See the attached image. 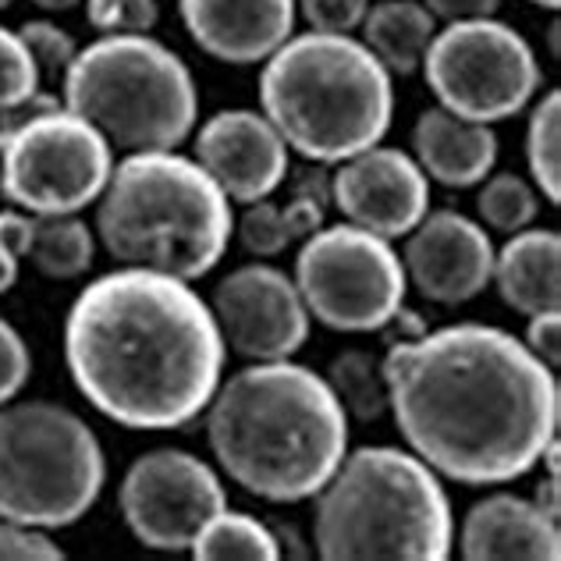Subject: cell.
<instances>
[{
    "label": "cell",
    "instance_id": "cell-1",
    "mask_svg": "<svg viewBox=\"0 0 561 561\" xmlns=\"http://www.w3.org/2000/svg\"><path fill=\"white\" fill-rule=\"evenodd\" d=\"M388 412L437 477L497 486L526 477L558 437V370L491 323H451L383 352Z\"/></svg>",
    "mask_w": 561,
    "mask_h": 561
},
{
    "label": "cell",
    "instance_id": "cell-2",
    "mask_svg": "<svg viewBox=\"0 0 561 561\" xmlns=\"http://www.w3.org/2000/svg\"><path fill=\"white\" fill-rule=\"evenodd\" d=\"M225 359L210 302L174 274H100L65 317L71 383L100 416L128 431H179L199 420Z\"/></svg>",
    "mask_w": 561,
    "mask_h": 561
},
{
    "label": "cell",
    "instance_id": "cell-3",
    "mask_svg": "<svg viewBox=\"0 0 561 561\" xmlns=\"http://www.w3.org/2000/svg\"><path fill=\"white\" fill-rule=\"evenodd\" d=\"M203 412L225 477L271 505L309 501L348 451V412L328 377L291 359L242 366Z\"/></svg>",
    "mask_w": 561,
    "mask_h": 561
},
{
    "label": "cell",
    "instance_id": "cell-4",
    "mask_svg": "<svg viewBox=\"0 0 561 561\" xmlns=\"http://www.w3.org/2000/svg\"><path fill=\"white\" fill-rule=\"evenodd\" d=\"M260 107L291 153L342 164L388 136L394 82L359 36L309 28L263 61Z\"/></svg>",
    "mask_w": 561,
    "mask_h": 561
},
{
    "label": "cell",
    "instance_id": "cell-5",
    "mask_svg": "<svg viewBox=\"0 0 561 561\" xmlns=\"http://www.w3.org/2000/svg\"><path fill=\"white\" fill-rule=\"evenodd\" d=\"M93 231L117 267L199 280L225 260L234 214L196 157L142 150L114 164Z\"/></svg>",
    "mask_w": 561,
    "mask_h": 561
},
{
    "label": "cell",
    "instance_id": "cell-6",
    "mask_svg": "<svg viewBox=\"0 0 561 561\" xmlns=\"http://www.w3.org/2000/svg\"><path fill=\"white\" fill-rule=\"evenodd\" d=\"M313 548L323 561H445L455 512L420 455L391 445L345 451L313 494Z\"/></svg>",
    "mask_w": 561,
    "mask_h": 561
},
{
    "label": "cell",
    "instance_id": "cell-7",
    "mask_svg": "<svg viewBox=\"0 0 561 561\" xmlns=\"http://www.w3.org/2000/svg\"><path fill=\"white\" fill-rule=\"evenodd\" d=\"M61 103L114 150H174L196 131L199 90L188 65L150 33L96 36L61 79Z\"/></svg>",
    "mask_w": 561,
    "mask_h": 561
},
{
    "label": "cell",
    "instance_id": "cell-8",
    "mask_svg": "<svg viewBox=\"0 0 561 561\" xmlns=\"http://www.w3.org/2000/svg\"><path fill=\"white\" fill-rule=\"evenodd\" d=\"M107 483L103 445L76 409L50 398L0 405V515L33 529L82 523Z\"/></svg>",
    "mask_w": 561,
    "mask_h": 561
},
{
    "label": "cell",
    "instance_id": "cell-9",
    "mask_svg": "<svg viewBox=\"0 0 561 561\" xmlns=\"http://www.w3.org/2000/svg\"><path fill=\"white\" fill-rule=\"evenodd\" d=\"M423 79L437 107L480 125L508 122L540 90V61L508 22L466 19L437 28L423 57Z\"/></svg>",
    "mask_w": 561,
    "mask_h": 561
},
{
    "label": "cell",
    "instance_id": "cell-10",
    "mask_svg": "<svg viewBox=\"0 0 561 561\" xmlns=\"http://www.w3.org/2000/svg\"><path fill=\"white\" fill-rule=\"evenodd\" d=\"M295 288L309 317L323 328L370 334L405 302L409 277L388 239L342 220L302 239L295 260Z\"/></svg>",
    "mask_w": 561,
    "mask_h": 561
},
{
    "label": "cell",
    "instance_id": "cell-11",
    "mask_svg": "<svg viewBox=\"0 0 561 561\" xmlns=\"http://www.w3.org/2000/svg\"><path fill=\"white\" fill-rule=\"evenodd\" d=\"M114 171V146L65 103L8 131L0 196L33 217L82 214Z\"/></svg>",
    "mask_w": 561,
    "mask_h": 561
},
{
    "label": "cell",
    "instance_id": "cell-12",
    "mask_svg": "<svg viewBox=\"0 0 561 561\" xmlns=\"http://www.w3.org/2000/svg\"><path fill=\"white\" fill-rule=\"evenodd\" d=\"M128 534L142 548L179 554L188 551L196 534L228 508L225 480L210 462L182 448H153L125 469L117 486Z\"/></svg>",
    "mask_w": 561,
    "mask_h": 561
},
{
    "label": "cell",
    "instance_id": "cell-13",
    "mask_svg": "<svg viewBox=\"0 0 561 561\" xmlns=\"http://www.w3.org/2000/svg\"><path fill=\"white\" fill-rule=\"evenodd\" d=\"M210 313L225 337V348L249 363L291 359L309 342V328H313L295 277L267 260L242 263L228 277H220Z\"/></svg>",
    "mask_w": 561,
    "mask_h": 561
},
{
    "label": "cell",
    "instance_id": "cell-14",
    "mask_svg": "<svg viewBox=\"0 0 561 561\" xmlns=\"http://www.w3.org/2000/svg\"><path fill=\"white\" fill-rule=\"evenodd\" d=\"M331 203L348 225L394 242L431 210V179L405 150L377 142L337 164L331 174Z\"/></svg>",
    "mask_w": 561,
    "mask_h": 561
},
{
    "label": "cell",
    "instance_id": "cell-15",
    "mask_svg": "<svg viewBox=\"0 0 561 561\" xmlns=\"http://www.w3.org/2000/svg\"><path fill=\"white\" fill-rule=\"evenodd\" d=\"M494 242L480 220L459 210H426L405 234L402 267L412 288L437 306H462L486 291L494 274Z\"/></svg>",
    "mask_w": 561,
    "mask_h": 561
},
{
    "label": "cell",
    "instance_id": "cell-16",
    "mask_svg": "<svg viewBox=\"0 0 561 561\" xmlns=\"http://www.w3.org/2000/svg\"><path fill=\"white\" fill-rule=\"evenodd\" d=\"M192 153L231 203L271 199L288 179V142L263 111H217L196 128Z\"/></svg>",
    "mask_w": 561,
    "mask_h": 561
},
{
    "label": "cell",
    "instance_id": "cell-17",
    "mask_svg": "<svg viewBox=\"0 0 561 561\" xmlns=\"http://www.w3.org/2000/svg\"><path fill=\"white\" fill-rule=\"evenodd\" d=\"M192 43L220 65H263L295 36V0H179Z\"/></svg>",
    "mask_w": 561,
    "mask_h": 561
},
{
    "label": "cell",
    "instance_id": "cell-18",
    "mask_svg": "<svg viewBox=\"0 0 561 561\" xmlns=\"http://www.w3.org/2000/svg\"><path fill=\"white\" fill-rule=\"evenodd\" d=\"M459 554L466 561H558L561 526L537 501L497 491L466 512Z\"/></svg>",
    "mask_w": 561,
    "mask_h": 561
},
{
    "label": "cell",
    "instance_id": "cell-19",
    "mask_svg": "<svg viewBox=\"0 0 561 561\" xmlns=\"http://www.w3.org/2000/svg\"><path fill=\"white\" fill-rule=\"evenodd\" d=\"M412 160L437 185L472 188L497 164V136L491 125L469 122L445 107H426L412 125Z\"/></svg>",
    "mask_w": 561,
    "mask_h": 561
},
{
    "label": "cell",
    "instance_id": "cell-20",
    "mask_svg": "<svg viewBox=\"0 0 561 561\" xmlns=\"http://www.w3.org/2000/svg\"><path fill=\"white\" fill-rule=\"evenodd\" d=\"M491 285L523 317L561 309V234L534 225L508 234V242L494 253Z\"/></svg>",
    "mask_w": 561,
    "mask_h": 561
},
{
    "label": "cell",
    "instance_id": "cell-21",
    "mask_svg": "<svg viewBox=\"0 0 561 561\" xmlns=\"http://www.w3.org/2000/svg\"><path fill=\"white\" fill-rule=\"evenodd\" d=\"M437 28L440 25L423 0H377L366 8L356 33L394 79L416 76Z\"/></svg>",
    "mask_w": 561,
    "mask_h": 561
},
{
    "label": "cell",
    "instance_id": "cell-22",
    "mask_svg": "<svg viewBox=\"0 0 561 561\" xmlns=\"http://www.w3.org/2000/svg\"><path fill=\"white\" fill-rule=\"evenodd\" d=\"M25 260H33V267L50 280H79L96 260V231L79 214L36 217Z\"/></svg>",
    "mask_w": 561,
    "mask_h": 561
},
{
    "label": "cell",
    "instance_id": "cell-23",
    "mask_svg": "<svg viewBox=\"0 0 561 561\" xmlns=\"http://www.w3.org/2000/svg\"><path fill=\"white\" fill-rule=\"evenodd\" d=\"M188 554L196 561H277L280 537L256 515L220 508L196 534Z\"/></svg>",
    "mask_w": 561,
    "mask_h": 561
},
{
    "label": "cell",
    "instance_id": "cell-24",
    "mask_svg": "<svg viewBox=\"0 0 561 561\" xmlns=\"http://www.w3.org/2000/svg\"><path fill=\"white\" fill-rule=\"evenodd\" d=\"M328 383L345 405L348 420L374 423L388 416V380H383V363L366 348H345L331 359Z\"/></svg>",
    "mask_w": 561,
    "mask_h": 561
},
{
    "label": "cell",
    "instance_id": "cell-25",
    "mask_svg": "<svg viewBox=\"0 0 561 561\" xmlns=\"http://www.w3.org/2000/svg\"><path fill=\"white\" fill-rule=\"evenodd\" d=\"M526 164L534 188L548 203H561V93L551 90L537 100L526 125Z\"/></svg>",
    "mask_w": 561,
    "mask_h": 561
},
{
    "label": "cell",
    "instance_id": "cell-26",
    "mask_svg": "<svg viewBox=\"0 0 561 561\" xmlns=\"http://www.w3.org/2000/svg\"><path fill=\"white\" fill-rule=\"evenodd\" d=\"M477 214L483 220V228L515 234V231H523V228H529L537 220L540 192L526 179H519V174H512V171L486 174V179L480 182Z\"/></svg>",
    "mask_w": 561,
    "mask_h": 561
},
{
    "label": "cell",
    "instance_id": "cell-27",
    "mask_svg": "<svg viewBox=\"0 0 561 561\" xmlns=\"http://www.w3.org/2000/svg\"><path fill=\"white\" fill-rule=\"evenodd\" d=\"M19 36L28 47V54H33L39 76L50 79V82H61L68 65L76 61V54H79L76 36L50 19H28L25 25H19Z\"/></svg>",
    "mask_w": 561,
    "mask_h": 561
},
{
    "label": "cell",
    "instance_id": "cell-28",
    "mask_svg": "<svg viewBox=\"0 0 561 561\" xmlns=\"http://www.w3.org/2000/svg\"><path fill=\"white\" fill-rule=\"evenodd\" d=\"M43 90V76L33 61V54L22 43L19 28L0 25V111L14 107L25 96Z\"/></svg>",
    "mask_w": 561,
    "mask_h": 561
},
{
    "label": "cell",
    "instance_id": "cell-29",
    "mask_svg": "<svg viewBox=\"0 0 561 561\" xmlns=\"http://www.w3.org/2000/svg\"><path fill=\"white\" fill-rule=\"evenodd\" d=\"M239 242L249 256L256 260H274L280 256L285 249L295 242L291 231H288V220H285V210L267 199L260 203H249L245 214L239 220Z\"/></svg>",
    "mask_w": 561,
    "mask_h": 561
},
{
    "label": "cell",
    "instance_id": "cell-30",
    "mask_svg": "<svg viewBox=\"0 0 561 561\" xmlns=\"http://www.w3.org/2000/svg\"><path fill=\"white\" fill-rule=\"evenodd\" d=\"M85 22H90L100 36L114 33H153L160 22L157 0H82Z\"/></svg>",
    "mask_w": 561,
    "mask_h": 561
},
{
    "label": "cell",
    "instance_id": "cell-31",
    "mask_svg": "<svg viewBox=\"0 0 561 561\" xmlns=\"http://www.w3.org/2000/svg\"><path fill=\"white\" fill-rule=\"evenodd\" d=\"M33 377V352H28L22 331L0 317V405L25 391Z\"/></svg>",
    "mask_w": 561,
    "mask_h": 561
},
{
    "label": "cell",
    "instance_id": "cell-32",
    "mask_svg": "<svg viewBox=\"0 0 561 561\" xmlns=\"http://www.w3.org/2000/svg\"><path fill=\"white\" fill-rule=\"evenodd\" d=\"M0 561H65V551L47 529L11 523L0 515Z\"/></svg>",
    "mask_w": 561,
    "mask_h": 561
},
{
    "label": "cell",
    "instance_id": "cell-33",
    "mask_svg": "<svg viewBox=\"0 0 561 561\" xmlns=\"http://www.w3.org/2000/svg\"><path fill=\"white\" fill-rule=\"evenodd\" d=\"M366 8L370 0H295V11L317 33H356Z\"/></svg>",
    "mask_w": 561,
    "mask_h": 561
},
{
    "label": "cell",
    "instance_id": "cell-34",
    "mask_svg": "<svg viewBox=\"0 0 561 561\" xmlns=\"http://www.w3.org/2000/svg\"><path fill=\"white\" fill-rule=\"evenodd\" d=\"M523 342L540 363H548L551 370H558L561 366V309H543V313L529 317Z\"/></svg>",
    "mask_w": 561,
    "mask_h": 561
},
{
    "label": "cell",
    "instance_id": "cell-35",
    "mask_svg": "<svg viewBox=\"0 0 561 561\" xmlns=\"http://www.w3.org/2000/svg\"><path fill=\"white\" fill-rule=\"evenodd\" d=\"M33 228H36V217L28 214V210H19V206H8V210H0V245L11 249V253L19 256V260H25V253H28Z\"/></svg>",
    "mask_w": 561,
    "mask_h": 561
},
{
    "label": "cell",
    "instance_id": "cell-36",
    "mask_svg": "<svg viewBox=\"0 0 561 561\" xmlns=\"http://www.w3.org/2000/svg\"><path fill=\"white\" fill-rule=\"evenodd\" d=\"M423 4L437 22H466V19H491V14H497L501 0H423Z\"/></svg>",
    "mask_w": 561,
    "mask_h": 561
},
{
    "label": "cell",
    "instance_id": "cell-37",
    "mask_svg": "<svg viewBox=\"0 0 561 561\" xmlns=\"http://www.w3.org/2000/svg\"><path fill=\"white\" fill-rule=\"evenodd\" d=\"M285 210V220H288V231L295 242L309 239L317 228H323V203L309 199V196H291L288 206H280Z\"/></svg>",
    "mask_w": 561,
    "mask_h": 561
},
{
    "label": "cell",
    "instance_id": "cell-38",
    "mask_svg": "<svg viewBox=\"0 0 561 561\" xmlns=\"http://www.w3.org/2000/svg\"><path fill=\"white\" fill-rule=\"evenodd\" d=\"M323 164L317 168H306L295 174V196H309V199H317L328 206L331 203V174L328 171H320Z\"/></svg>",
    "mask_w": 561,
    "mask_h": 561
},
{
    "label": "cell",
    "instance_id": "cell-39",
    "mask_svg": "<svg viewBox=\"0 0 561 561\" xmlns=\"http://www.w3.org/2000/svg\"><path fill=\"white\" fill-rule=\"evenodd\" d=\"M534 501L551 515V519H561V483H558V477H551V472H548V477L537 483Z\"/></svg>",
    "mask_w": 561,
    "mask_h": 561
},
{
    "label": "cell",
    "instance_id": "cell-40",
    "mask_svg": "<svg viewBox=\"0 0 561 561\" xmlns=\"http://www.w3.org/2000/svg\"><path fill=\"white\" fill-rule=\"evenodd\" d=\"M19 274H22V260L11 253V249L0 245V295H8L14 285H19Z\"/></svg>",
    "mask_w": 561,
    "mask_h": 561
},
{
    "label": "cell",
    "instance_id": "cell-41",
    "mask_svg": "<svg viewBox=\"0 0 561 561\" xmlns=\"http://www.w3.org/2000/svg\"><path fill=\"white\" fill-rule=\"evenodd\" d=\"M33 4L43 11H71L76 4H82V0H33Z\"/></svg>",
    "mask_w": 561,
    "mask_h": 561
},
{
    "label": "cell",
    "instance_id": "cell-42",
    "mask_svg": "<svg viewBox=\"0 0 561 561\" xmlns=\"http://www.w3.org/2000/svg\"><path fill=\"white\" fill-rule=\"evenodd\" d=\"M529 4H537V8H548V11H558V8H561V0H529Z\"/></svg>",
    "mask_w": 561,
    "mask_h": 561
},
{
    "label": "cell",
    "instance_id": "cell-43",
    "mask_svg": "<svg viewBox=\"0 0 561 561\" xmlns=\"http://www.w3.org/2000/svg\"><path fill=\"white\" fill-rule=\"evenodd\" d=\"M4 142H8V131L0 128V157H4Z\"/></svg>",
    "mask_w": 561,
    "mask_h": 561
},
{
    "label": "cell",
    "instance_id": "cell-44",
    "mask_svg": "<svg viewBox=\"0 0 561 561\" xmlns=\"http://www.w3.org/2000/svg\"><path fill=\"white\" fill-rule=\"evenodd\" d=\"M11 4H14V0H0V11H8Z\"/></svg>",
    "mask_w": 561,
    "mask_h": 561
}]
</instances>
